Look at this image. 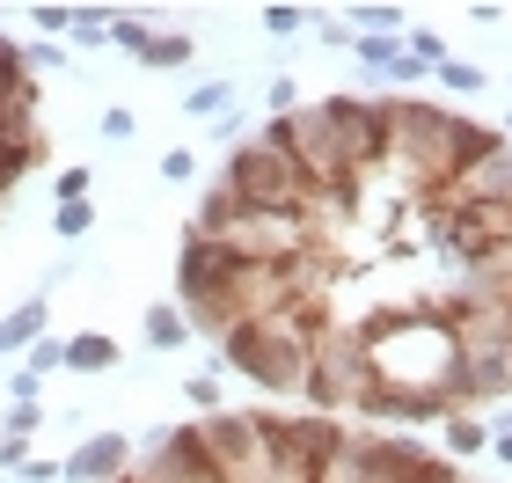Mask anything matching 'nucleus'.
<instances>
[{"mask_svg": "<svg viewBox=\"0 0 512 483\" xmlns=\"http://www.w3.org/2000/svg\"><path fill=\"white\" fill-rule=\"evenodd\" d=\"M256 22H264V37H271V44H286V37H300V30H308V8H293V0H278V8H264Z\"/></svg>", "mask_w": 512, "mask_h": 483, "instance_id": "obj_20", "label": "nucleus"}, {"mask_svg": "<svg viewBox=\"0 0 512 483\" xmlns=\"http://www.w3.org/2000/svg\"><path fill=\"white\" fill-rule=\"evenodd\" d=\"M352 59L366 66V74H388V66L403 59V37H352Z\"/></svg>", "mask_w": 512, "mask_h": 483, "instance_id": "obj_19", "label": "nucleus"}, {"mask_svg": "<svg viewBox=\"0 0 512 483\" xmlns=\"http://www.w3.org/2000/svg\"><path fill=\"white\" fill-rule=\"evenodd\" d=\"M8 396H15V403H37V381H30V374H22V366H15V374H8Z\"/></svg>", "mask_w": 512, "mask_h": 483, "instance_id": "obj_32", "label": "nucleus"}, {"mask_svg": "<svg viewBox=\"0 0 512 483\" xmlns=\"http://www.w3.org/2000/svg\"><path fill=\"white\" fill-rule=\"evenodd\" d=\"M191 59H198V37H191V30H154V44H147V59H139V66L176 74V66H191Z\"/></svg>", "mask_w": 512, "mask_h": 483, "instance_id": "obj_13", "label": "nucleus"}, {"mask_svg": "<svg viewBox=\"0 0 512 483\" xmlns=\"http://www.w3.org/2000/svg\"><path fill=\"white\" fill-rule=\"evenodd\" d=\"M96 132H103V140H139V118H132V110H118V103H110L103 118H96Z\"/></svg>", "mask_w": 512, "mask_h": 483, "instance_id": "obj_27", "label": "nucleus"}, {"mask_svg": "<svg viewBox=\"0 0 512 483\" xmlns=\"http://www.w3.org/2000/svg\"><path fill=\"white\" fill-rule=\"evenodd\" d=\"M476 147H491V125L461 118V110L432 103V96H388V169L410 183L417 198L447 191L454 169L469 161Z\"/></svg>", "mask_w": 512, "mask_h": 483, "instance_id": "obj_2", "label": "nucleus"}, {"mask_svg": "<svg viewBox=\"0 0 512 483\" xmlns=\"http://www.w3.org/2000/svg\"><path fill=\"white\" fill-rule=\"evenodd\" d=\"M0 432H8V440H30V432H44V403H8Z\"/></svg>", "mask_w": 512, "mask_h": 483, "instance_id": "obj_24", "label": "nucleus"}, {"mask_svg": "<svg viewBox=\"0 0 512 483\" xmlns=\"http://www.w3.org/2000/svg\"><path fill=\"white\" fill-rule=\"evenodd\" d=\"M125 469H132V432H88L66 447L59 483H118Z\"/></svg>", "mask_w": 512, "mask_h": 483, "instance_id": "obj_8", "label": "nucleus"}, {"mask_svg": "<svg viewBox=\"0 0 512 483\" xmlns=\"http://www.w3.org/2000/svg\"><path fill=\"white\" fill-rule=\"evenodd\" d=\"M110 366H118V344H110L103 330L66 337V374H110Z\"/></svg>", "mask_w": 512, "mask_h": 483, "instance_id": "obj_11", "label": "nucleus"}, {"mask_svg": "<svg viewBox=\"0 0 512 483\" xmlns=\"http://www.w3.org/2000/svg\"><path fill=\"white\" fill-rule=\"evenodd\" d=\"M22 66H30V81H37V74H59V66H66V44H44V37L22 44Z\"/></svg>", "mask_w": 512, "mask_h": 483, "instance_id": "obj_25", "label": "nucleus"}, {"mask_svg": "<svg viewBox=\"0 0 512 483\" xmlns=\"http://www.w3.org/2000/svg\"><path fill=\"white\" fill-rule=\"evenodd\" d=\"M235 96H242L235 81H198L191 96H183V118H213L220 125V118H235Z\"/></svg>", "mask_w": 512, "mask_h": 483, "instance_id": "obj_12", "label": "nucleus"}, {"mask_svg": "<svg viewBox=\"0 0 512 483\" xmlns=\"http://www.w3.org/2000/svg\"><path fill=\"white\" fill-rule=\"evenodd\" d=\"M22 462H30V440H8V432H0V476H15Z\"/></svg>", "mask_w": 512, "mask_h": 483, "instance_id": "obj_30", "label": "nucleus"}, {"mask_svg": "<svg viewBox=\"0 0 512 483\" xmlns=\"http://www.w3.org/2000/svg\"><path fill=\"white\" fill-rule=\"evenodd\" d=\"M491 454H498V462L512 469V432H491Z\"/></svg>", "mask_w": 512, "mask_h": 483, "instance_id": "obj_33", "label": "nucleus"}, {"mask_svg": "<svg viewBox=\"0 0 512 483\" xmlns=\"http://www.w3.org/2000/svg\"><path fill=\"white\" fill-rule=\"evenodd\" d=\"M183 396H191V410H198V418H213V410H227V403H220V381H213V374H191V381H183Z\"/></svg>", "mask_w": 512, "mask_h": 483, "instance_id": "obj_26", "label": "nucleus"}, {"mask_svg": "<svg viewBox=\"0 0 512 483\" xmlns=\"http://www.w3.org/2000/svg\"><path fill=\"white\" fill-rule=\"evenodd\" d=\"M432 81L447 88V96H483V88H491V74H483L476 59H447V66H432Z\"/></svg>", "mask_w": 512, "mask_h": 483, "instance_id": "obj_15", "label": "nucleus"}, {"mask_svg": "<svg viewBox=\"0 0 512 483\" xmlns=\"http://www.w3.org/2000/svg\"><path fill=\"white\" fill-rule=\"evenodd\" d=\"M161 176H169V183H198V154L191 147H169V154H161Z\"/></svg>", "mask_w": 512, "mask_h": 483, "instance_id": "obj_28", "label": "nucleus"}, {"mask_svg": "<svg viewBox=\"0 0 512 483\" xmlns=\"http://www.w3.org/2000/svg\"><path fill=\"white\" fill-rule=\"evenodd\" d=\"M491 447V432L476 425V410H461V418H447V462H469V454Z\"/></svg>", "mask_w": 512, "mask_h": 483, "instance_id": "obj_16", "label": "nucleus"}, {"mask_svg": "<svg viewBox=\"0 0 512 483\" xmlns=\"http://www.w3.org/2000/svg\"><path fill=\"white\" fill-rule=\"evenodd\" d=\"M15 476H22V483H59V462H22Z\"/></svg>", "mask_w": 512, "mask_h": 483, "instance_id": "obj_31", "label": "nucleus"}, {"mask_svg": "<svg viewBox=\"0 0 512 483\" xmlns=\"http://www.w3.org/2000/svg\"><path fill=\"white\" fill-rule=\"evenodd\" d=\"M88 191H96V176H88V169H59V205H74Z\"/></svg>", "mask_w": 512, "mask_h": 483, "instance_id": "obj_29", "label": "nucleus"}, {"mask_svg": "<svg viewBox=\"0 0 512 483\" xmlns=\"http://www.w3.org/2000/svg\"><path fill=\"white\" fill-rule=\"evenodd\" d=\"M220 183L235 191L249 213H300L308 205V176L293 169V154L271 140L264 125L256 132H242L235 147H227V161H220Z\"/></svg>", "mask_w": 512, "mask_h": 483, "instance_id": "obj_5", "label": "nucleus"}, {"mask_svg": "<svg viewBox=\"0 0 512 483\" xmlns=\"http://www.w3.org/2000/svg\"><path fill=\"white\" fill-rule=\"evenodd\" d=\"M191 235H205L220 249L227 264H293L308 257V227H300V213H227L213 227H191Z\"/></svg>", "mask_w": 512, "mask_h": 483, "instance_id": "obj_6", "label": "nucleus"}, {"mask_svg": "<svg viewBox=\"0 0 512 483\" xmlns=\"http://www.w3.org/2000/svg\"><path fill=\"white\" fill-rule=\"evenodd\" d=\"M66 44H74V52H103V44H110V8H74Z\"/></svg>", "mask_w": 512, "mask_h": 483, "instance_id": "obj_14", "label": "nucleus"}, {"mask_svg": "<svg viewBox=\"0 0 512 483\" xmlns=\"http://www.w3.org/2000/svg\"><path fill=\"white\" fill-rule=\"evenodd\" d=\"M110 44H118V52H132V59H147V44H154V30L139 15H110Z\"/></svg>", "mask_w": 512, "mask_h": 483, "instance_id": "obj_21", "label": "nucleus"}, {"mask_svg": "<svg viewBox=\"0 0 512 483\" xmlns=\"http://www.w3.org/2000/svg\"><path fill=\"white\" fill-rule=\"evenodd\" d=\"M0 483H8V476H0Z\"/></svg>", "mask_w": 512, "mask_h": 483, "instance_id": "obj_35", "label": "nucleus"}, {"mask_svg": "<svg viewBox=\"0 0 512 483\" xmlns=\"http://www.w3.org/2000/svg\"><path fill=\"white\" fill-rule=\"evenodd\" d=\"M66 22H74V8H66V0H37V8H30V30H44V44L66 37Z\"/></svg>", "mask_w": 512, "mask_h": 483, "instance_id": "obj_23", "label": "nucleus"}, {"mask_svg": "<svg viewBox=\"0 0 512 483\" xmlns=\"http://www.w3.org/2000/svg\"><path fill=\"white\" fill-rule=\"evenodd\" d=\"M139 337H147V352H183V344H191V322H183L176 301H161V308H147Z\"/></svg>", "mask_w": 512, "mask_h": 483, "instance_id": "obj_10", "label": "nucleus"}, {"mask_svg": "<svg viewBox=\"0 0 512 483\" xmlns=\"http://www.w3.org/2000/svg\"><path fill=\"white\" fill-rule=\"evenodd\" d=\"M359 337H366V374H374L381 396L417 403V410H425V425L461 418V388H454L461 381V352H454L447 315H432V308L366 315Z\"/></svg>", "mask_w": 512, "mask_h": 483, "instance_id": "obj_1", "label": "nucleus"}, {"mask_svg": "<svg viewBox=\"0 0 512 483\" xmlns=\"http://www.w3.org/2000/svg\"><path fill=\"white\" fill-rule=\"evenodd\" d=\"M425 205H439V213H469V205H512V140H505V132H491V147H476V154L454 169L447 191H432Z\"/></svg>", "mask_w": 512, "mask_h": 483, "instance_id": "obj_7", "label": "nucleus"}, {"mask_svg": "<svg viewBox=\"0 0 512 483\" xmlns=\"http://www.w3.org/2000/svg\"><path fill=\"white\" fill-rule=\"evenodd\" d=\"M352 22H359V37H403V30H410L403 8H381V0H359Z\"/></svg>", "mask_w": 512, "mask_h": 483, "instance_id": "obj_18", "label": "nucleus"}, {"mask_svg": "<svg viewBox=\"0 0 512 483\" xmlns=\"http://www.w3.org/2000/svg\"><path fill=\"white\" fill-rule=\"evenodd\" d=\"M505 140H512V110H505Z\"/></svg>", "mask_w": 512, "mask_h": 483, "instance_id": "obj_34", "label": "nucleus"}, {"mask_svg": "<svg viewBox=\"0 0 512 483\" xmlns=\"http://www.w3.org/2000/svg\"><path fill=\"white\" fill-rule=\"evenodd\" d=\"M366 388H374V374H366V337H359V322H337V315H322L315 322V352H308V388L300 396L315 403V418H359V403H366Z\"/></svg>", "mask_w": 512, "mask_h": 483, "instance_id": "obj_4", "label": "nucleus"}, {"mask_svg": "<svg viewBox=\"0 0 512 483\" xmlns=\"http://www.w3.org/2000/svg\"><path fill=\"white\" fill-rule=\"evenodd\" d=\"M52 227H59V242H81L88 227H96V205H88V198H74V205H59V213H52Z\"/></svg>", "mask_w": 512, "mask_h": 483, "instance_id": "obj_22", "label": "nucleus"}, {"mask_svg": "<svg viewBox=\"0 0 512 483\" xmlns=\"http://www.w3.org/2000/svg\"><path fill=\"white\" fill-rule=\"evenodd\" d=\"M52 330V301L44 293H30V301H15L8 315H0V359H22L30 344Z\"/></svg>", "mask_w": 512, "mask_h": 483, "instance_id": "obj_9", "label": "nucleus"}, {"mask_svg": "<svg viewBox=\"0 0 512 483\" xmlns=\"http://www.w3.org/2000/svg\"><path fill=\"white\" fill-rule=\"evenodd\" d=\"M22 374H30V381H44V374H66V337H52V330H44V337L30 344V352H22Z\"/></svg>", "mask_w": 512, "mask_h": 483, "instance_id": "obj_17", "label": "nucleus"}, {"mask_svg": "<svg viewBox=\"0 0 512 483\" xmlns=\"http://www.w3.org/2000/svg\"><path fill=\"white\" fill-rule=\"evenodd\" d=\"M315 322L308 308H286L271 322H235V330L220 337V359L249 374L264 396H300L308 388V352H315Z\"/></svg>", "mask_w": 512, "mask_h": 483, "instance_id": "obj_3", "label": "nucleus"}]
</instances>
